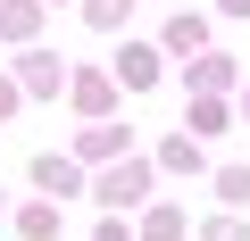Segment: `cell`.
<instances>
[{"label": "cell", "instance_id": "2", "mask_svg": "<svg viewBox=\"0 0 250 241\" xmlns=\"http://www.w3.org/2000/svg\"><path fill=\"white\" fill-rule=\"evenodd\" d=\"M233 75H242V67H233V58H200V67H192V83H200V92H225V83H233Z\"/></svg>", "mask_w": 250, "mask_h": 241}, {"label": "cell", "instance_id": "6", "mask_svg": "<svg viewBox=\"0 0 250 241\" xmlns=\"http://www.w3.org/2000/svg\"><path fill=\"white\" fill-rule=\"evenodd\" d=\"M217 191H225V200H250V167H225V175H217Z\"/></svg>", "mask_w": 250, "mask_h": 241}, {"label": "cell", "instance_id": "10", "mask_svg": "<svg viewBox=\"0 0 250 241\" xmlns=\"http://www.w3.org/2000/svg\"><path fill=\"white\" fill-rule=\"evenodd\" d=\"M242 108H250V100H242Z\"/></svg>", "mask_w": 250, "mask_h": 241}, {"label": "cell", "instance_id": "1", "mask_svg": "<svg viewBox=\"0 0 250 241\" xmlns=\"http://www.w3.org/2000/svg\"><path fill=\"white\" fill-rule=\"evenodd\" d=\"M142 183H150L142 167H125V175H108V183H100V200H108V208H125V200H142Z\"/></svg>", "mask_w": 250, "mask_h": 241}, {"label": "cell", "instance_id": "5", "mask_svg": "<svg viewBox=\"0 0 250 241\" xmlns=\"http://www.w3.org/2000/svg\"><path fill=\"white\" fill-rule=\"evenodd\" d=\"M142 233H150V241H175V233H184V216H175V208H159V216H150Z\"/></svg>", "mask_w": 250, "mask_h": 241}, {"label": "cell", "instance_id": "7", "mask_svg": "<svg viewBox=\"0 0 250 241\" xmlns=\"http://www.w3.org/2000/svg\"><path fill=\"white\" fill-rule=\"evenodd\" d=\"M125 9L134 0H92V25H125Z\"/></svg>", "mask_w": 250, "mask_h": 241}, {"label": "cell", "instance_id": "9", "mask_svg": "<svg viewBox=\"0 0 250 241\" xmlns=\"http://www.w3.org/2000/svg\"><path fill=\"white\" fill-rule=\"evenodd\" d=\"M217 9H233V17H250V0H217Z\"/></svg>", "mask_w": 250, "mask_h": 241}, {"label": "cell", "instance_id": "8", "mask_svg": "<svg viewBox=\"0 0 250 241\" xmlns=\"http://www.w3.org/2000/svg\"><path fill=\"white\" fill-rule=\"evenodd\" d=\"M208 241H250V224H242V216H217V224H208Z\"/></svg>", "mask_w": 250, "mask_h": 241}, {"label": "cell", "instance_id": "3", "mask_svg": "<svg viewBox=\"0 0 250 241\" xmlns=\"http://www.w3.org/2000/svg\"><path fill=\"white\" fill-rule=\"evenodd\" d=\"M125 142H134V133H117V125H100V133H92V142H83V158H117V150H125Z\"/></svg>", "mask_w": 250, "mask_h": 241}, {"label": "cell", "instance_id": "4", "mask_svg": "<svg viewBox=\"0 0 250 241\" xmlns=\"http://www.w3.org/2000/svg\"><path fill=\"white\" fill-rule=\"evenodd\" d=\"M25 83L34 92H59V58H25Z\"/></svg>", "mask_w": 250, "mask_h": 241}]
</instances>
